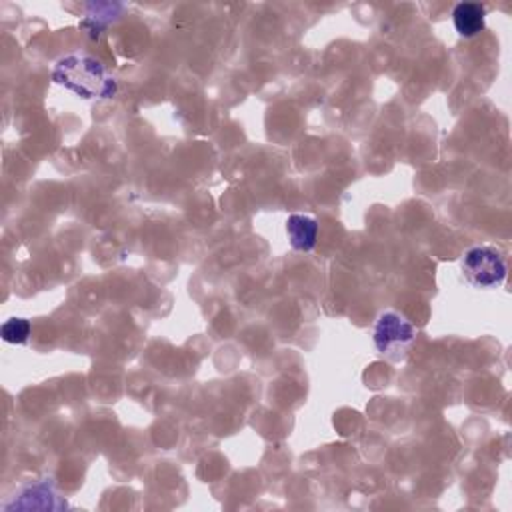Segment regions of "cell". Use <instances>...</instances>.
<instances>
[{"label": "cell", "mask_w": 512, "mask_h": 512, "mask_svg": "<svg viewBox=\"0 0 512 512\" xmlns=\"http://www.w3.org/2000/svg\"><path fill=\"white\" fill-rule=\"evenodd\" d=\"M52 81L86 100H107L117 97L118 92L115 78L107 73L100 60L89 55H68L60 58L52 68Z\"/></svg>", "instance_id": "1"}, {"label": "cell", "mask_w": 512, "mask_h": 512, "mask_svg": "<svg viewBox=\"0 0 512 512\" xmlns=\"http://www.w3.org/2000/svg\"><path fill=\"white\" fill-rule=\"evenodd\" d=\"M416 341V326L401 312L386 310L377 318L375 346L380 357L388 360H403Z\"/></svg>", "instance_id": "2"}, {"label": "cell", "mask_w": 512, "mask_h": 512, "mask_svg": "<svg viewBox=\"0 0 512 512\" xmlns=\"http://www.w3.org/2000/svg\"><path fill=\"white\" fill-rule=\"evenodd\" d=\"M463 273L476 289H499L507 281V260L497 248L474 247L466 250L463 258Z\"/></svg>", "instance_id": "3"}, {"label": "cell", "mask_w": 512, "mask_h": 512, "mask_svg": "<svg viewBox=\"0 0 512 512\" xmlns=\"http://www.w3.org/2000/svg\"><path fill=\"white\" fill-rule=\"evenodd\" d=\"M286 234H289L291 247L299 253H310L317 247L318 222L312 216L292 214L286 221Z\"/></svg>", "instance_id": "4"}, {"label": "cell", "mask_w": 512, "mask_h": 512, "mask_svg": "<svg viewBox=\"0 0 512 512\" xmlns=\"http://www.w3.org/2000/svg\"><path fill=\"white\" fill-rule=\"evenodd\" d=\"M487 8L479 3H461L455 6L453 22L456 32L464 39H474L487 26Z\"/></svg>", "instance_id": "5"}, {"label": "cell", "mask_w": 512, "mask_h": 512, "mask_svg": "<svg viewBox=\"0 0 512 512\" xmlns=\"http://www.w3.org/2000/svg\"><path fill=\"white\" fill-rule=\"evenodd\" d=\"M120 11H123V4H91L89 14H86V19L82 21V29L89 30L92 39H99L100 30L107 29L112 21H117Z\"/></svg>", "instance_id": "6"}, {"label": "cell", "mask_w": 512, "mask_h": 512, "mask_svg": "<svg viewBox=\"0 0 512 512\" xmlns=\"http://www.w3.org/2000/svg\"><path fill=\"white\" fill-rule=\"evenodd\" d=\"M32 326L26 318H11L0 326V336L8 344H24L29 343Z\"/></svg>", "instance_id": "7"}]
</instances>
